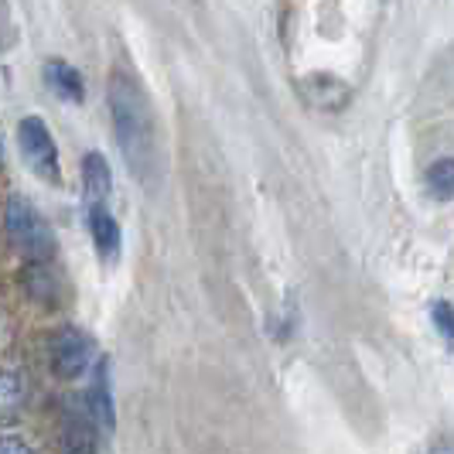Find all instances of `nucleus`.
Returning a JSON list of instances; mask_svg holds the SVG:
<instances>
[{"label":"nucleus","mask_w":454,"mask_h":454,"mask_svg":"<svg viewBox=\"0 0 454 454\" xmlns=\"http://www.w3.org/2000/svg\"><path fill=\"white\" fill-rule=\"evenodd\" d=\"M0 454H35V451H31V444H27L24 437H18V434H4Z\"/></svg>","instance_id":"14"},{"label":"nucleus","mask_w":454,"mask_h":454,"mask_svg":"<svg viewBox=\"0 0 454 454\" xmlns=\"http://www.w3.org/2000/svg\"><path fill=\"white\" fill-rule=\"evenodd\" d=\"M103 356L96 352V341H92L90 332L75 328V325H62L51 341H48V363H51V372L59 380H79L86 376L92 365L99 363Z\"/></svg>","instance_id":"3"},{"label":"nucleus","mask_w":454,"mask_h":454,"mask_svg":"<svg viewBox=\"0 0 454 454\" xmlns=\"http://www.w3.org/2000/svg\"><path fill=\"white\" fill-rule=\"evenodd\" d=\"M24 407H27V380H24V372L18 365H7L4 369V383H0V410L11 420Z\"/></svg>","instance_id":"11"},{"label":"nucleus","mask_w":454,"mask_h":454,"mask_svg":"<svg viewBox=\"0 0 454 454\" xmlns=\"http://www.w3.org/2000/svg\"><path fill=\"white\" fill-rule=\"evenodd\" d=\"M86 407H90L92 420L99 424V431H114L116 427V407H114V380H110V359L103 356L96 369H92V383L86 389Z\"/></svg>","instance_id":"7"},{"label":"nucleus","mask_w":454,"mask_h":454,"mask_svg":"<svg viewBox=\"0 0 454 454\" xmlns=\"http://www.w3.org/2000/svg\"><path fill=\"white\" fill-rule=\"evenodd\" d=\"M86 223H90L92 247L99 253V260L116 263L120 250H123V232H120V223L114 219V212L110 208H86Z\"/></svg>","instance_id":"9"},{"label":"nucleus","mask_w":454,"mask_h":454,"mask_svg":"<svg viewBox=\"0 0 454 454\" xmlns=\"http://www.w3.org/2000/svg\"><path fill=\"white\" fill-rule=\"evenodd\" d=\"M106 106H110L116 147L123 154V164L130 168V175L147 192H154L160 178H164L158 116H154V106H151V96L144 92L134 72L114 68L110 86H106Z\"/></svg>","instance_id":"1"},{"label":"nucleus","mask_w":454,"mask_h":454,"mask_svg":"<svg viewBox=\"0 0 454 454\" xmlns=\"http://www.w3.org/2000/svg\"><path fill=\"white\" fill-rule=\"evenodd\" d=\"M431 321H434V328H437V335L448 341V348L454 352V304L451 301H434Z\"/></svg>","instance_id":"13"},{"label":"nucleus","mask_w":454,"mask_h":454,"mask_svg":"<svg viewBox=\"0 0 454 454\" xmlns=\"http://www.w3.org/2000/svg\"><path fill=\"white\" fill-rule=\"evenodd\" d=\"M18 151H21L24 164L48 184H62V164H59V147L51 140V130L45 120L35 114L21 116L18 123Z\"/></svg>","instance_id":"4"},{"label":"nucleus","mask_w":454,"mask_h":454,"mask_svg":"<svg viewBox=\"0 0 454 454\" xmlns=\"http://www.w3.org/2000/svg\"><path fill=\"white\" fill-rule=\"evenodd\" d=\"M427 188L437 202H451L454 199V158H441L427 168Z\"/></svg>","instance_id":"12"},{"label":"nucleus","mask_w":454,"mask_h":454,"mask_svg":"<svg viewBox=\"0 0 454 454\" xmlns=\"http://www.w3.org/2000/svg\"><path fill=\"white\" fill-rule=\"evenodd\" d=\"M427 454H454V434H441Z\"/></svg>","instance_id":"15"},{"label":"nucleus","mask_w":454,"mask_h":454,"mask_svg":"<svg viewBox=\"0 0 454 454\" xmlns=\"http://www.w3.org/2000/svg\"><path fill=\"white\" fill-rule=\"evenodd\" d=\"M21 287L35 304L51 308V311L62 308V301H66V277H62V270L55 267V260H45V263H24Z\"/></svg>","instance_id":"6"},{"label":"nucleus","mask_w":454,"mask_h":454,"mask_svg":"<svg viewBox=\"0 0 454 454\" xmlns=\"http://www.w3.org/2000/svg\"><path fill=\"white\" fill-rule=\"evenodd\" d=\"M110 195H114V171L99 151H90L82 158V199L86 208H110Z\"/></svg>","instance_id":"8"},{"label":"nucleus","mask_w":454,"mask_h":454,"mask_svg":"<svg viewBox=\"0 0 454 454\" xmlns=\"http://www.w3.org/2000/svg\"><path fill=\"white\" fill-rule=\"evenodd\" d=\"M42 75H45L48 90L55 92V96H62L66 103H82L86 99V82H82L79 68L68 66L66 59H48Z\"/></svg>","instance_id":"10"},{"label":"nucleus","mask_w":454,"mask_h":454,"mask_svg":"<svg viewBox=\"0 0 454 454\" xmlns=\"http://www.w3.org/2000/svg\"><path fill=\"white\" fill-rule=\"evenodd\" d=\"M4 226L7 236L14 243V250L24 256V263H45L55 260L59 253V239L48 226V219L35 208V202H27L24 195H11L4 205Z\"/></svg>","instance_id":"2"},{"label":"nucleus","mask_w":454,"mask_h":454,"mask_svg":"<svg viewBox=\"0 0 454 454\" xmlns=\"http://www.w3.org/2000/svg\"><path fill=\"white\" fill-rule=\"evenodd\" d=\"M59 448L62 454H99V424L92 420L86 400L68 396L59 410Z\"/></svg>","instance_id":"5"}]
</instances>
